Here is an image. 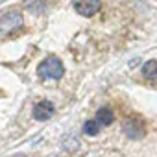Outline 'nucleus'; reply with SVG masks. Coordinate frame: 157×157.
<instances>
[{"mask_svg": "<svg viewBox=\"0 0 157 157\" xmlns=\"http://www.w3.org/2000/svg\"><path fill=\"white\" fill-rule=\"evenodd\" d=\"M37 74L43 78V80H61L65 74V65L59 57L56 56H48L46 59H43L39 63Z\"/></svg>", "mask_w": 157, "mask_h": 157, "instance_id": "nucleus-1", "label": "nucleus"}, {"mask_svg": "<svg viewBox=\"0 0 157 157\" xmlns=\"http://www.w3.org/2000/svg\"><path fill=\"white\" fill-rule=\"evenodd\" d=\"M24 24V17L21 11H8L0 17V33H13Z\"/></svg>", "mask_w": 157, "mask_h": 157, "instance_id": "nucleus-2", "label": "nucleus"}, {"mask_svg": "<svg viewBox=\"0 0 157 157\" xmlns=\"http://www.w3.org/2000/svg\"><path fill=\"white\" fill-rule=\"evenodd\" d=\"M72 6L74 10L83 15V17H94L100 8H102V2L100 0H72Z\"/></svg>", "mask_w": 157, "mask_h": 157, "instance_id": "nucleus-3", "label": "nucleus"}, {"mask_svg": "<svg viewBox=\"0 0 157 157\" xmlns=\"http://www.w3.org/2000/svg\"><path fill=\"white\" fill-rule=\"evenodd\" d=\"M54 111H56V107L50 100H41L33 105V118L35 120H48V118H52Z\"/></svg>", "mask_w": 157, "mask_h": 157, "instance_id": "nucleus-4", "label": "nucleus"}, {"mask_svg": "<svg viewBox=\"0 0 157 157\" xmlns=\"http://www.w3.org/2000/svg\"><path fill=\"white\" fill-rule=\"evenodd\" d=\"M122 129H124V133L129 139H140L144 135V124L139 118H128V120H124Z\"/></svg>", "mask_w": 157, "mask_h": 157, "instance_id": "nucleus-5", "label": "nucleus"}, {"mask_svg": "<svg viewBox=\"0 0 157 157\" xmlns=\"http://www.w3.org/2000/svg\"><path fill=\"white\" fill-rule=\"evenodd\" d=\"M94 120H96L100 126H109V124L115 120V113H113V109H109V107H102V109H98Z\"/></svg>", "mask_w": 157, "mask_h": 157, "instance_id": "nucleus-6", "label": "nucleus"}, {"mask_svg": "<svg viewBox=\"0 0 157 157\" xmlns=\"http://www.w3.org/2000/svg\"><path fill=\"white\" fill-rule=\"evenodd\" d=\"M24 8L33 13V15H39L46 10V0H24Z\"/></svg>", "mask_w": 157, "mask_h": 157, "instance_id": "nucleus-7", "label": "nucleus"}, {"mask_svg": "<svg viewBox=\"0 0 157 157\" xmlns=\"http://www.w3.org/2000/svg\"><path fill=\"white\" fill-rule=\"evenodd\" d=\"M155 74H157V61L155 59H150L142 65V76L150 82H155Z\"/></svg>", "mask_w": 157, "mask_h": 157, "instance_id": "nucleus-8", "label": "nucleus"}, {"mask_svg": "<svg viewBox=\"0 0 157 157\" xmlns=\"http://www.w3.org/2000/svg\"><path fill=\"white\" fill-rule=\"evenodd\" d=\"M98 131H100V124L93 118V120H87L85 124H83V133L85 135H89V137H94V135H98Z\"/></svg>", "mask_w": 157, "mask_h": 157, "instance_id": "nucleus-9", "label": "nucleus"}]
</instances>
